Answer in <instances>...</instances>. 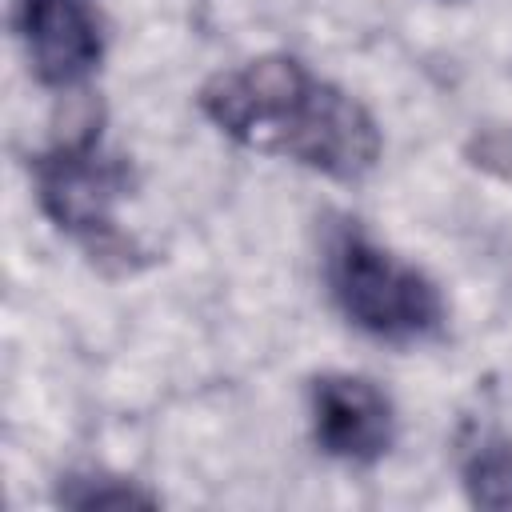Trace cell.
Listing matches in <instances>:
<instances>
[{"mask_svg":"<svg viewBox=\"0 0 512 512\" xmlns=\"http://www.w3.org/2000/svg\"><path fill=\"white\" fill-rule=\"evenodd\" d=\"M200 108L236 144L328 180L352 184L380 160V128L364 104L296 56H256L212 76Z\"/></svg>","mask_w":512,"mask_h":512,"instance_id":"obj_1","label":"cell"},{"mask_svg":"<svg viewBox=\"0 0 512 512\" xmlns=\"http://www.w3.org/2000/svg\"><path fill=\"white\" fill-rule=\"evenodd\" d=\"M324 280L336 308L384 344H424L444 332V296L440 288L408 260L392 256L364 228L340 224L324 240Z\"/></svg>","mask_w":512,"mask_h":512,"instance_id":"obj_2","label":"cell"},{"mask_svg":"<svg viewBox=\"0 0 512 512\" xmlns=\"http://www.w3.org/2000/svg\"><path fill=\"white\" fill-rule=\"evenodd\" d=\"M44 216L72 236L88 256L128 264L132 244L116 224V204L128 192V168L108 152L96 124L56 140L32 164Z\"/></svg>","mask_w":512,"mask_h":512,"instance_id":"obj_3","label":"cell"},{"mask_svg":"<svg viewBox=\"0 0 512 512\" xmlns=\"http://www.w3.org/2000/svg\"><path fill=\"white\" fill-rule=\"evenodd\" d=\"M12 24L40 84L76 88L104 56V28L92 0H12Z\"/></svg>","mask_w":512,"mask_h":512,"instance_id":"obj_4","label":"cell"},{"mask_svg":"<svg viewBox=\"0 0 512 512\" xmlns=\"http://www.w3.org/2000/svg\"><path fill=\"white\" fill-rule=\"evenodd\" d=\"M312 440L324 456L344 464H376L396 440L392 400L364 376L328 372L308 392Z\"/></svg>","mask_w":512,"mask_h":512,"instance_id":"obj_5","label":"cell"},{"mask_svg":"<svg viewBox=\"0 0 512 512\" xmlns=\"http://www.w3.org/2000/svg\"><path fill=\"white\" fill-rule=\"evenodd\" d=\"M460 476L480 508H512V440L500 432H472L460 452Z\"/></svg>","mask_w":512,"mask_h":512,"instance_id":"obj_6","label":"cell"},{"mask_svg":"<svg viewBox=\"0 0 512 512\" xmlns=\"http://www.w3.org/2000/svg\"><path fill=\"white\" fill-rule=\"evenodd\" d=\"M60 500L72 508H128V504H152L148 492L132 488L120 476H68V484L60 488Z\"/></svg>","mask_w":512,"mask_h":512,"instance_id":"obj_7","label":"cell"}]
</instances>
